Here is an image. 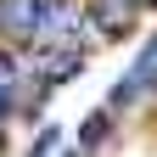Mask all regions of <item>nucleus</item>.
Returning a JSON list of instances; mask_svg holds the SVG:
<instances>
[{"label": "nucleus", "instance_id": "obj_7", "mask_svg": "<svg viewBox=\"0 0 157 157\" xmlns=\"http://www.w3.org/2000/svg\"><path fill=\"white\" fill-rule=\"evenodd\" d=\"M56 146H62V129L45 124V129H39V140H34V151H56Z\"/></svg>", "mask_w": 157, "mask_h": 157}, {"label": "nucleus", "instance_id": "obj_2", "mask_svg": "<svg viewBox=\"0 0 157 157\" xmlns=\"http://www.w3.org/2000/svg\"><path fill=\"white\" fill-rule=\"evenodd\" d=\"M78 67H84V56H78L73 45H51V51H39V56H34V67H28V73L39 78V84H67Z\"/></svg>", "mask_w": 157, "mask_h": 157}, {"label": "nucleus", "instance_id": "obj_9", "mask_svg": "<svg viewBox=\"0 0 157 157\" xmlns=\"http://www.w3.org/2000/svg\"><path fill=\"white\" fill-rule=\"evenodd\" d=\"M135 6H157V0H135Z\"/></svg>", "mask_w": 157, "mask_h": 157}, {"label": "nucleus", "instance_id": "obj_8", "mask_svg": "<svg viewBox=\"0 0 157 157\" xmlns=\"http://www.w3.org/2000/svg\"><path fill=\"white\" fill-rule=\"evenodd\" d=\"M11 112V90H0V118H6Z\"/></svg>", "mask_w": 157, "mask_h": 157}, {"label": "nucleus", "instance_id": "obj_4", "mask_svg": "<svg viewBox=\"0 0 157 157\" xmlns=\"http://www.w3.org/2000/svg\"><path fill=\"white\" fill-rule=\"evenodd\" d=\"M39 17V0H0V34L6 39H28Z\"/></svg>", "mask_w": 157, "mask_h": 157}, {"label": "nucleus", "instance_id": "obj_5", "mask_svg": "<svg viewBox=\"0 0 157 157\" xmlns=\"http://www.w3.org/2000/svg\"><path fill=\"white\" fill-rule=\"evenodd\" d=\"M107 129H112V112H90V118H84V129H78V140H84V146H101V140H107Z\"/></svg>", "mask_w": 157, "mask_h": 157}, {"label": "nucleus", "instance_id": "obj_3", "mask_svg": "<svg viewBox=\"0 0 157 157\" xmlns=\"http://www.w3.org/2000/svg\"><path fill=\"white\" fill-rule=\"evenodd\" d=\"M135 0H90V34H101V39H118V34H129L135 23Z\"/></svg>", "mask_w": 157, "mask_h": 157}, {"label": "nucleus", "instance_id": "obj_1", "mask_svg": "<svg viewBox=\"0 0 157 157\" xmlns=\"http://www.w3.org/2000/svg\"><path fill=\"white\" fill-rule=\"evenodd\" d=\"M73 28H78L73 0H39V17H34V39L39 45H67Z\"/></svg>", "mask_w": 157, "mask_h": 157}, {"label": "nucleus", "instance_id": "obj_6", "mask_svg": "<svg viewBox=\"0 0 157 157\" xmlns=\"http://www.w3.org/2000/svg\"><path fill=\"white\" fill-rule=\"evenodd\" d=\"M28 67L23 62H17V56H6V51H0V90H17V78H23Z\"/></svg>", "mask_w": 157, "mask_h": 157}]
</instances>
